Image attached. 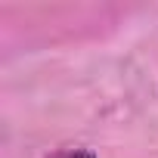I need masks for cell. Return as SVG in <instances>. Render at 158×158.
Masks as SVG:
<instances>
[{
	"label": "cell",
	"instance_id": "obj_1",
	"mask_svg": "<svg viewBox=\"0 0 158 158\" xmlns=\"http://www.w3.org/2000/svg\"><path fill=\"white\" fill-rule=\"evenodd\" d=\"M47 158H96L90 149H56V152H50Z\"/></svg>",
	"mask_w": 158,
	"mask_h": 158
}]
</instances>
